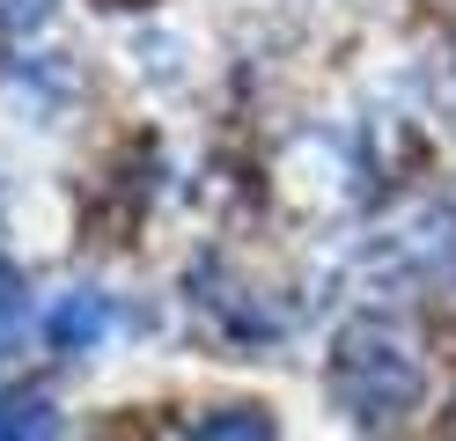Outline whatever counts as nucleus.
Here are the masks:
<instances>
[{
    "instance_id": "obj_1",
    "label": "nucleus",
    "mask_w": 456,
    "mask_h": 441,
    "mask_svg": "<svg viewBox=\"0 0 456 441\" xmlns=\"http://www.w3.org/2000/svg\"><path fill=\"white\" fill-rule=\"evenodd\" d=\"M331 390L346 397V412H361V420H397V412L419 404V361L390 331L354 323V331L338 339V353H331Z\"/></svg>"
},
{
    "instance_id": "obj_2",
    "label": "nucleus",
    "mask_w": 456,
    "mask_h": 441,
    "mask_svg": "<svg viewBox=\"0 0 456 441\" xmlns=\"http://www.w3.org/2000/svg\"><path fill=\"white\" fill-rule=\"evenodd\" d=\"M103 331H110V302L103 294H60L52 316H45V339L60 353H89V346H103Z\"/></svg>"
},
{
    "instance_id": "obj_3",
    "label": "nucleus",
    "mask_w": 456,
    "mask_h": 441,
    "mask_svg": "<svg viewBox=\"0 0 456 441\" xmlns=\"http://www.w3.org/2000/svg\"><path fill=\"white\" fill-rule=\"evenodd\" d=\"M0 441H60V412L30 390H8L0 397Z\"/></svg>"
},
{
    "instance_id": "obj_4",
    "label": "nucleus",
    "mask_w": 456,
    "mask_h": 441,
    "mask_svg": "<svg viewBox=\"0 0 456 441\" xmlns=\"http://www.w3.org/2000/svg\"><path fill=\"white\" fill-rule=\"evenodd\" d=\"M191 441H273V420L250 412V404H221V412H207L191 427Z\"/></svg>"
}]
</instances>
